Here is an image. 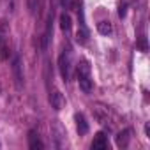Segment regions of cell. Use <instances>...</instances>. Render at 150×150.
<instances>
[{"mask_svg":"<svg viewBox=\"0 0 150 150\" xmlns=\"http://www.w3.org/2000/svg\"><path fill=\"white\" fill-rule=\"evenodd\" d=\"M58 67H60V74H62V78L64 81H69V76H71V60H69V53L64 51L58 58Z\"/></svg>","mask_w":150,"mask_h":150,"instance_id":"cell-1","label":"cell"},{"mask_svg":"<svg viewBox=\"0 0 150 150\" xmlns=\"http://www.w3.org/2000/svg\"><path fill=\"white\" fill-rule=\"evenodd\" d=\"M78 81H80V88H81L85 94L92 92V88H94V81H92V78H90V76H87V78H80Z\"/></svg>","mask_w":150,"mask_h":150,"instance_id":"cell-8","label":"cell"},{"mask_svg":"<svg viewBox=\"0 0 150 150\" xmlns=\"http://www.w3.org/2000/svg\"><path fill=\"white\" fill-rule=\"evenodd\" d=\"M20 58H16L14 60V72H16V81H18V85L21 83V80H23V76H21V72H20Z\"/></svg>","mask_w":150,"mask_h":150,"instance_id":"cell-12","label":"cell"},{"mask_svg":"<svg viewBox=\"0 0 150 150\" xmlns=\"http://www.w3.org/2000/svg\"><path fill=\"white\" fill-rule=\"evenodd\" d=\"M28 146H30L32 150H37V148L42 150V148H44V143L39 139V136H37L35 131H30V132H28Z\"/></svg>","mask_w":150,"mask_h":150,"instance_id":"cell-4","label":"cell"},{"mask_svg":"<svg viewBox=\"0 0 150 150\" xmlns=\"http://www.w3.org/2000/svg\"><path fill=\"white\" fill-rule=\"evenodd\" d=\"M111 25L108 23V21H101V23H97V32L99 34H103V35H110L111 34Z\"/></svg>","mask_w":150,"mask_h":150,"instance_id":"cell-10","label":"cell"},{"mask_svg":"<svg viewBox=\"0 0 150 150\" xmlns=\"http://www.w3.org/2000/svg\"><path fill=\"white\" fill-rule=\"evenodd\" d=\"M74 118H76V129H78V132H80V134H87V132H88V124H87L85 117H83L81 113H78Z\"/></svg>","mask_w":150,"mask_h":150,"instance_id":"cell-7","label":"cell"},{"mask_svg":"<svg viewBox=\"0 0 150 150\" xmlns=\"http://www.w3.org/2000/svg\"><path fill=\"white\" fill-rule=\"evenodd\" d=\"M131 131L129 129H124V131H120L118 134H117V145L118 146H122V148H125L127 145H129V139H131Z\"/></svg>","mask_w":150,"mask_h":150,"instance_id":"cell-6","label":"cell"},{"mask_svg":"<svg viewBox=\"0 0 150 150\" xmlns=\"http://www.w3.org/2000/svg\"><path fill=\"white\" fill-rule=\"evenodd\" d=\"M139 48H141V51H146V50H148V46H146V37H139Z\"/></svg>","mask_w":150,"mask_h":150,"instance_id":"cell-14","label":"cell"},{"mask_svg":"<svg viewBox=\"0 0 150 150\" xmlns=\"http://www.w3.org/2000/svg\"><path fill=\"white\" fill-rule=\"evenodd\" d=\"M90 146H92V150H106L108 148V138H106V134L104 132H97Z\"/></svg>","mask_w":150,"mask_h":150,"instance_id":"cell-2","label":"cell"},{"mask_svg":"<svg viewBox=\"0 0 150 150\" xmlns=\"http://www.w3.org/2000/svg\"><path fill=\"white\" fill-rule=\"evenodd\" d=\"M64 96L60 94V92H53L51 96H50V104H51V108L53 110H57V111H60L62 108H64Z\"/></svg>","mask_w":150,"mask_h":150,"instance_id":"cell-3","label":"cell"},{"mask_svg":"<svg viewBox=\"0 0 150 150\" xmlns=\"http://www.w3.org/2000/svg\"><path fill=\"white\" fill-rule=\"evenodd\" d=\"M145 132H146V136H148V138H150V125H148V124H146V125H145Z\"/></svg>","mask_w":150,"mask_h":150,"instance_id":"cell-16","label":"cell"},{"mask_svg":"<svg viewBox=\"0 0 150 150\" xmlns=\"http://www.w3.org/2000/svg\"><path fill=\"white\" fill-rule=\"evenodd\" d=\"M71 25H72L71 16H69L67 13H62V14H60V28H62L64 32H69V30H71Z\"/></svg>","mask_w":150,"mask_h":150,"instance_id":"cell-9","label":"cell"},{"mask_svg":"<svg viewBox=\"0 0 150 150\" xmlns=\"http://www.w3.org/2000/svg\"><path fill=\"white\" fill-rule=\"evenodd\" d=\"M76 72H78V80L90 76V64H88L87 60H81V62L78 64V67H76Z\"/></svg>","mask_w":150,"mask_h":150,"instance_id":"cell-5","label":"cell"},{"mask_svg":"<svg viewBox=\"0 0 150 150\" xmlns=\"http://www.w3.org/2000/svg\"><path fill=\"white\" fill-rule=\"evenodd\" d=\"M125 14H127V4L124 2V4L118 6V16L120 18H125Z\"/></svg>","mask_w":150,"mask_h":150,"instance_id":"cell-13","label":"cell"},{"mask_svg":"<svg viewBox=\"0 0 150 150\" xmlns=\"http://www.w3.org/2000/svg\"><path fill=\"white\" fill-rule=\"evenodd\" d=\"M62 4H64V7H71V4H72V0H62Z\"/></svg>","mask_w":150,"mask_h":150,"instance_id":"cell-15","label":"cell"},{"mask_svg":"<svg viewBox=\"0 0 150 150\" xmlns=\"http://www.w3.org/2000/svg\"><path fill=\"white\" fill-rule=\"evenodd\" d=\"M87 39H88V32H87V28H85V27H81V28L78 30V34H76V41H78L80 44H85V42H87Z\"/></svg>","mask_w":150,"mask_h":150,"instance_id":"cell-11","label":"cell"}]
</instances>
